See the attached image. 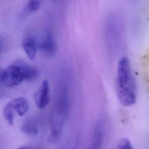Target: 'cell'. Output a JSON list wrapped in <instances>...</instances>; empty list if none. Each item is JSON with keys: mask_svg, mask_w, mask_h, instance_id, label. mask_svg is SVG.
<instances>
[{"mask_svg": "<svg viewBox=\"0 0 149 149\" xmlns=\"http://www.w3.org/2000/svg\"><path fill=\"white\" fill-rule=\"evenodd\" d=\"M116 91L118 101L125 107L133 105L136 101L137 88L129 59L122 58L118 63L116 78Z\"/></svg>", "mask_w": 149, "mask_h": 149, "instance_id": "1", "label": "cell"}, {"mask_svg": "<svg viewBox=\"0 0 149 149\" xmlns=\"http://www.w3.org/2000/svg\"><path fill=\"white\" fill-rule=\"evenodd\" d=\"M23 80H26L25 63L12 65L3 69L2 82L6 87L17 86Z\"/></svg>", "mask_w": 149, "mask_h": 149, "instance_id": "2", "label": "cell"}, {"mask_svg": "<svg viewBox=\"0 0 149 149\" xmlns=\"http://www.w3.org/2000/svg\"><path fill=\"white\" fill-rule=\"evenodd\" d=\"M34 100L37 107L39 109L44 108L49 102L50 92L49 84L47 80H45L34 94Z\"/></svg>", "mask_w": 149, "mask_h": 149, "instance_id": "3", "label": "cell"}, {"mask_svg": "<svg viewBox=\"0 0 149 149\" xmlns=\"http://www.w3.org/2000/svg\"><path fill=\"white\" fill-rule=\"evenodd\" d=\"M37 48L48 55L52 54L55 50V44L52 34L48 33L42 42L37 45Z\"/></svg>", "mask_w": 149, "mask_h": 149, "instance_id": "4", "label": "cell"}, {"mask_svg": "<svg viewBox=\"0 0 149 149\" xmlns=\"http://www.w3.org/2000/svg\"><path fill=\"white\" fill-rule=\"evenodd\" d=\"M22 47L29 58L34 61L36 58L37 52V45L35 40L32 37H28L22 42Z\"/></svg>", "mask_w": 149, "mask_h": 149, "instance_id": "5", "label": "cell"}, {"mask_svg": "<svg viewBox=\"0 0 149 149\" xmlns=\"http://www.w3.org/2000/svg\"><path fill=\"white\" fill-rule=\"evenodd\" d=\"M15 112L18 115L23 116L28 111L29 105L26 99L23 97L16 98L10 101Z\"/></svg>", "mask_w": 149, "mask_h": 149, "instance_id": "6", "label": "cell"}, {"mask_svg": "<svg viewBox=\"0 0 149 149\" xmlns=\"http://www.w3.org/2000/svg\"><path fill=\"white\" fill-rule=\"evenodd\" d=\"M22 132L31 135H36L38 133V128L37 124L33 120H27L23 123L21 126Z\"/></svg>", "mask_w": 149, "mask_h": 149, "instance_id": "7", "label": "cell"}, {"mask_svg": "<svg viewBox=\"0 0 149 149\" xmlns=\"http://www.w3.org/2000/svg\"><path fill=\"white\" fill-rule=\"evenodd\" d=\"M15 112V111L10 101L5 105L3 109V117L8 123L10 125H12L14 123Z\"/></svg>", "mask_w": 149, "mask_h": 149, "instance_id": "8", "label": "cell"}, {"mask_svg": "<svg viewBox=\"0 0 149 149\" xmlns=\"http://www.w3.org/2000/svg\"><path fill=\"white\" fill-rule=\"evenodd\" d=\"M40 5V2L38 0H30L26 7V12H34L38 9Z\"/></svg>", "mask_w": 149, "mask_h": 149, "instance_id": "9", "label": "cell"}, {"mask_svg": "<svg viewBox=\"0 0 149 149\" xmlns=\"http://www.w3.org/2000/svg\"><path fill=\"white\" fill-rule=\"evenodd\" d=\"M117 149H133V147L128 139H123L119 143Z\"/></svg>", "mask_w": 149, "mask_h": 149, "instance_id": "10", "label": "cell"}, {"mask_svg": "<svg viewBox=\"0 0 149 149\" xmlns=\"http://www.w3.org/2000/svg\"><path fill=\"white\" fill-rule=\"evenodd\" d=\"M3 70V69H2L0 68V84H2V77Z\"/></svg>", "mask_w": 149, "mask_h": 149, "instance_id": "11", "label": "cell"}, {"mask_svg": "<svg viewBox=\"0 0 149 149\" xmlns=\"http://www.w3.org/2000/svg\"><path fill=\"white\" fill-rule=\"evenodd\" d=\"M17 149H34V148L31 147H22Z\"/></svg>", "mask_w": 149, "mask_h": 149, "instance_id": "12", "label": "cell"}, {"mask_svg": "<svg viewBox=\"0 0 149 149\" xmlns=\"http://www.w3.org/2000/svg\"><path fill=\"white\" fill-rule=\"evenodd\" d=\"M1 44H0V54H1Z\"/></svg>", "mask_w": 149, "mask_h": 149, "instance_id": "13", "label": "cell"}]
</instances>
